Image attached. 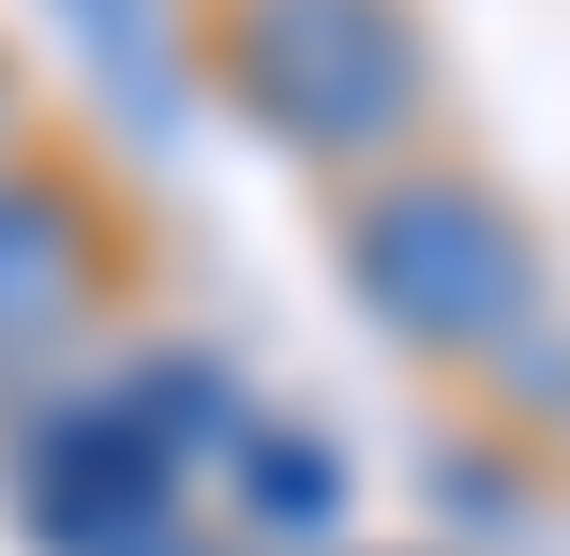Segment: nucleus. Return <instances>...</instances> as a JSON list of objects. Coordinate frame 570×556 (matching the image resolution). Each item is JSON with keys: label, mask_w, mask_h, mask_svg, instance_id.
I'll list each match as a JSON object with an SVG mask.
<instances>
[{"label": "nucleus", "mask_w": 570, "mask_h": 556, "mask_svg": "<svg viewBox=\"0 0 570 556\" xmlns=\"http://www.w3.org/2000/svg\"><path fill=\"white\" fill-rule=\"evenodd\" d=\"M331 271L421 377H465L495 421H570V301L511 181L405 150V166L345 181Z\"/></svg>", "instance_id": "obj_1"}, {"label": "nucleus", "mask_w": 570, "mask_h": 556, "mask_svg": "<svg viewBox=\"0 0 570 556\" xmlns=\"http://www.w3.org/2000/svg\"><path fill=\"white\" fill-rule=\"evenodd\" d=\"M196 90L315 181H375L435 136V16L421 0H196Z\"/></svg>", "instance_id": "obj_2"}, {"label": "nucleus", "mask_w": 570, "mask_h": 556, "mask_svg": "<svg viewBox=\"0 0 570 556\" xmlns=\"http://www.w3.org/2000/svg\"><path fill=\"white\" fill-rule=\"evenodd\" d=\"M120 301H136L120 196L90 166H60V150H0V391L60 377Z\"/></svg>", "instance_id": "obj_3"}, {"label": "nucleus", "mask_w": 570, "mask_h": 556, "mask_svg": "<svg viewBox=\"0 0 570 556\" xmlns=\"http://www.w3.org/2000/svg\"><path fill=\"white\" fill-rule=\"evenodd\" d=\"M0 497H16V527L46 556H120V542H150V527L196 511V467H180L120 391H46V407H16Z\"/></svg>", "instance_id": "obj_4"}, {"label": "nucleus", "mask_w": 570, "mask_h": 556, "mask_svg": "<svg viewBox=\"0 0 570 556\" xmlns=\"http://www.w3.org/2000/svg\"><path fill=\"white\" fill-rule=\"evenodd\" d=\"M210 481H226V511H240V556H331L361 527V467H345V437L301 421V407H256Z\"/></svg>", "instance_id": "obj_5"}, {"label": "nucleus", "mask_w": 570, "mask_h": 556, "mask_svg": "<svg viewBox=\"0 0 570 556\" xmlns=\"http://www.w3.org/2000/svg\"><path fill=\"white\" fill-rule=\"evenodd\" d=\"M46 16L76 30V60L106 76V106L136 136H180V106H196V16L180 0H46Z\"/></svg>", "instance_id": "obj_6"}, {"label": "nucleus", "mask_w": 570, "mask_h": 556, "mask_svg": "<svg viewBox=\"0 0 570 556\" xmlns=\"http://www.w3.org/2000/svg\"><path fill=\"white\" fill-rule=\"evenodd\" d=\"M106 391H120V407H136V421H150V437H166V451H180L196 481L226 467V437L256 421V391H240V361H226V347H180V331H166V347H136V361H120Z\"/></svg>", "instance_id": "obj_7"}, {"label": "nucleus", "mask_w": 570, "mask_h": 556, "mask_svg": "<svg viewBox=\"0 0 570 556\" xmlns=\"http://www.w3.org/2000/svg\"><path fill=\"white\" fill-rule=\"evenodd\" d=\"M421 481H435V511H451V527H481V542H525V527H541V481H525L511 437H435Z\"/></svg>", "instance_id": "obj_8"}, {"label": "nucleus", "mask_w": 570, "mask_h": 556, "mask_svg": "<svg viewBox=\"0 0 570 556\" xmlns=\"http://www.w3.org/2000/svg\"><path fill=\"white\" fill-rule=\"evenodd\" d=\"M120 556H240L226 527H196V511H180V527H150V542H120Z\"/></svg>", "instance_id": "obj_9"}, {"label": "nucleus", "mask_w": 570, "mask_h": 556, "mask_svg": "<svg viewBox=\"0 0 570 556\" xmlns=\"http://www.w3.org/2000/svg\"><path fill=\"white\" fill-rule=\"evenodd\" d=\"M0 150H30V76H16V46H0Z\"/></svg>", "instance_id": "obj_10"}]
</instances>
